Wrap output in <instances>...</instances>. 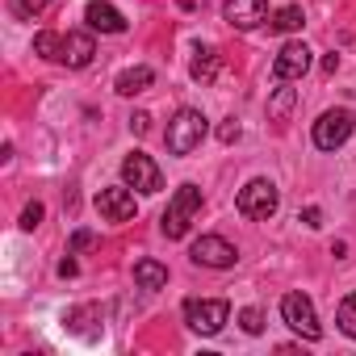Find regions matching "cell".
<instances>
[{"label":"cell","mask_w":356,"mask_h":356,"mask_svg":"<svg viewBox=\"0 0 356 356\" xmlns=\"http://www.w3.org/2000/svg\"><path fill=\"white\" fill-rule=\"evenodd\" d=\"M227 318H231V302H222V298H189L185 302V323L197 335H218L227 327Z\"/></svg>","instance_id":"277c9868"},{"label":"cell","mask_w":356,"mask_h":356,"mask_svg":"<svg viewBox=\"0 0 356 356\" xmlns=\"http://www.w3.org/2000/svg\"><path fill=\"white\" fill-rule=\"evenodd\" d=\"M335 67H339V55H327V59H323V72H327V76H331V72H335Z\"/></svg>","instance_id":"f1b7e54d"},{"label":"cell","mask_w":356,"mask_h":356,"mask_svg":"<svg viewBox=\"0 0 356 356\" xmlns=\"http://www.w3.org/2000/svg\"><path fill=\"white\" fill-rule=\"evenodd\" d=\"M130 130H134V134H147V130H151V118H147V113H134V118H130Z\"/></svg>","instance_id":"cb8c5ba5"},{"label":"cell","mask_w":356,"mask_h":356,"mask_svg":"<svg viewBox=\"0 0 356 356\" xmlns=\"http://www.w3.org/2000/svg\"><path fill=\"white\" fill-rule=\"evenodd\" d=\"M72 248H76V252H80V248H92V231H76V235H72Z\"/></svg>","instance_id":"4316f807"},{"label":"cell","mask_w":356,"mask_h":356,"mask_svg":"<svg viewBox=\"0 0 356 356\" xmlns=\"http://www.w3.org/2000/svg\"><path fill=\"white\" fill-rule=\"evenodd\" d=\"M218 138H222V143H235V138H239V122L231 118V122H227V126L218 130Z\"/></svg>","instance_id":"d4e9b609"},{"label":"cell","mask_w":356,"mask_h":356,"mask_svg":"<svg viewBox=\"0 0 356 356\" xmlns=\"http://www.w3.org/2000/svg\"><path fill=\"white\" fill-rule=\"evenodd\" d=\"M97 210H101L105 222H130L134 218V193H130V185L126 189H101L97 193Z\"/></svg>","instance_id":"8fae6325"},{"label":"cell","mask_w":356,"mask_h":356,"mask_svg":"<svg viewBox=\"0 0 356 356\" xmlns=\"http://www.w3.org/2000/svg\"><path fill=\"white\" fill-rule=\"evenodd\" d=\"M84 22H88V30H101V34H126V17L109 5V0H88Z\"/></svg>","instance_id":"4fadbf2b"},{"label":"cell","mask_w":356,"mask_h":356,"mask_svg":"<svg viewBox=\"0 0 356 356\" xmlns=\"http://www.w3.org/2000/svg\"><path fill=\"white\" fill-rule=\"evenodd\" d=\"M281 318L302 335V339H318L323 335V327H318V314H314V302L306 298V293H285L281 298Z\"/></svg>","instance_id":"52a82bcc"},{"label":"cell","mask_w":356,"mask_h":356,"mask_svg":"<svg viewBox=\"0 0 356 356\" xmlns=\"http://www.w3.org/2000/svg\"><path fill=\"white\" fill-rule=\"evenodd\" d=\"M302 22H306V13H302V5H285V9H277V13L268 17V26H273L277 34H289V30H302Z\"/></svg>","instance_id":"e0dca14e"},{"label":"cell","mask_w":356,"mask_h":356,"mask_svg":"<svg viewBox=\"0 0 356 356\" xmlns=\"http://www.w3.org/2000/svg\"><path fill=\"white\" fill-rule=\"evenodd\" d=\"M155 84V72L151 67H126V72H118V80H113V88L122 92V97H138V92H147Z\"/></svg>","instance_id":"9a60e30c"},{"label":"cell","mask_w":356,"mask_h":356,"mask_svg":"<svg viewBox=\"0 0 356 356\" xmlns=\"http://www.w3.org/2000/svg\"><path fill=\"white\" fill-rule=\"evenodd\" d=\"M189 256H193V264H202V268H235V260H239V252H235L222 235H202Z\"/></svg>","instance_id":"ba28073f"},{"label":"cell","mask_w":356,"mask_h":356,"mask_svg":"<svg viewBox=\"0 0 356 356\" xmlns=\"http://www.w3.org/2000/svg\"><path fill=\"white\" fill-rule=\"evenodd\" d=\"M293 101H298V92H293V88H277V92H273V101H268V118H273V122H285V118H289V109H293Z\"/></svg>","instance_id":"ffe728a7"},{"label":"cell","mask_w":356,"mask_h":356,"mask_svg":"<svg viewBox=\"0 0 356 356\" xmlns=\"http://www.w3.org/2000/svg\"><path fill=\"white\" fill-rule=\"evenodd\" d=\"M306 72H310V47H306V42H285V47L277 51L273 76H277L281 84H289V80H302Z\"/></svg>","instance_id":"9c48e42d"},{"label":"cell","mask_w":356,"mask_h":356,"mask_svg":"<svg viewBox=\"0 0 356 356\" xmlns=\"http://www.w3.org/2000/svg\"><path fill=\"white\" fill-rule=\"evenodd\" d=\"M277 206H281V189L268 181V176H256V181H248V185L239 189V197H235V210H239L243 218H252V222L273 218Z\"/></svg>","instance_id":"3957f363"},{"label":"cell","mask_w":356,"mask_h":356,"mask_svg":"<svg viewBox=\"0 0 356 356\" xmlns=\"http://www.w3.org/2000/svg\"><path fill=\"white\" fill-rule=\"evenodd\" d=\"M134 281H138V289H163L168 285V268L159 260H138L134 264Z\"/></svg>","instance_id":"2e32d148"},{"label":"cell","mask_w":356,"mask_h":356,"mask_svg":"<svg viewBox=\"0 0 356 356\" xmlns=\"http://www.w3.org/2000/svg\"><path fill=\"white\" fill-rule=\"evenodd\" d=\"M76 273H80V264H76V260H72V256H67V260H63V264H59V277H76Z\"/></svg>","instance_id":"83f0119b"},{"label":"cell","mask_w":356,"mask_h":356,"mask_svg":"<svg viewBox=\"0 0 356 356\" xmlns=\"http://www.w3.org/2000/svg\"><path fill=\"white\" fill-rule=\"evenodd\" d=\"M352 130H356V113L352 109H327L314 122V147L318 151H335V147H343L352 138Z\"/></svg>","instance_id":"5b68a950"},{"label":"cell","mask_w":356,"mask_h":356,"mask_svg":"<svg viewBox=\"0 0 356 356\" xmlns=\"http://www.w3.org/2000/svg\"><path fill=\"white\" fill-rule=\"evenodd\" d=\"M92 55H97L92 34H84V30L63 34V47H59V63H63V67H88V63H92Z\"/></svg>","instance_id":"7c38bea8"},{"label":"cell","mask_w":356,"mask_h":356,"mask_svg":"<svg viewBox=\"0 0 356 356\" xmlns=\"http://www.w3.org/2000/svg\"><path fill=\"white\" fill-rule=\"evenodd\" d=\"M122 181H126L130 189H138V193H159V189H163V172H159V163H155L151 155L130 151V155L122 159Z\"/></svg>","instance_id":"8992f818"},{"label":"cell","mask_w":356,"mask_h":356,"mask_svg":"<svg viewBox=\"0 0 356 356\" xmlns=\"http://www.w3.org/2000/svg\"><path fill=\"white\" fill-rule=\"evenodd\" d=\"M42 214H47V210H42V206H38V202H30V206H26V210H22V231H34V227H38V222H42Z\"/></svg>","instance_id":"7402d4cb"},{"label":"cell","mask_w":356,"mask_h":356,"mask_svg":"<svg viewBox=\"0 0 356 356\" xmlns=\"http://www.w3.org/2000/svg\"><path fill=\"white\" fill-rule=\"evenodd\" d=\"M176 5H181V9L189 13V9H197V0H176Z\"/></svg>","instance_id":"f546056e"},{"label":"cell","mask_w":356,"mask_h":356,"mask_svg":"<svg viewBox=\"0 0 356 356\" xmlns=\"http://www.w3.org/2000/svg\"><path fill=\"white\" fill-rule=\"evenodd\" d=\"M335 323H339V331L348 335V339H356V289L339 302V310H335Z\"/></svg>","instance_id":"ac0fdd59"},{"label":"cell","mask_w":356,"mask_h":356,"mask_svg":"<svg viewBox=\"0 0 356 356\" xmlns=\"http://www.w3.org/2000/svg\"><path fill=\"white\" fill-rule=\"evenodd\" d=\"M59 47H63V34H55V30L34 34V55H42V59H55V63H59Z\"/></svg>","instance_id":"d6986e66"},{"label":"cell","mask_w":356,"mask_h":356,"mask_svg":"<svg viewBox=\"0 0 356 356\" xmlns=\"http://www.w3.org/2000/svg\"><path fill=\"white\" fill-rule=\"evenodd\" d=\"M239 323H243V331H248V335H260V331H264V314H260L256 306H248V310L239 314Z\"/></svg>","instance_id":"44dd1931"},{"label":"cell","mask_w":356,"mask_h":356,"mask_svg":"<svg viewBox=\"0 0 356 356\" xmlns=\"http://www.w3.org/2000/svg\"><path fill=\"white\" fill-rule=\"evenodd\" d=\"M302 222H306V227H318V222H323V210H318V206H306Z\"/></svg>","instance_id":"484cf974"},{"label":"cell","mask_w":356,"mask_h":356,"mask_svg":"<svg viewBox=\"0 0 356 356\" xmlns=\"http://www.w3.org/2000/svg\"><path fill=\"white\" fill-rule=\"evenodd\" d=\"M218 67H222L218 51H214V47H197V51H193V63H189V76H193L197 84H214V80H218Z\"/></svg>","instance_id":"5bb4252c"},{"label":"cell","mask_w":356,"mask_h":356,"mask_svg":"<svg viewBox=\"0 0 356 356\" xmlns=\"http://www.w3.org/2000/svg\"><path fill=\"white\" fill-rule=\"evenodd\" d=\"M222 17H227V26H235V30H256V26L268 17V0H227V5H222Z\"/></svg>","instance_id":"30bf717a"},{"label":"cell","mask_w":356,"mask_h":356,"mask_svg":"<svg viewBox=\"0 0 356 356\" xmlns=\"http://www.w3.org/2000/svg\"><path fill=\"white\" fill-rule=\"evenodd\" d=\"M206 134H210V122H206V113L202 109H176V118L168 122V130H163V143H168V151L172 155H193L202 143H206Z\"/></svg>","instance_id":"6da1fadb"},{"label":"cell","mask_w":356,"mask_h":356,"mask_svg":"<svg viewBox=\"0 0 356 356\" xmlns=\"http://www.w3.org/2000/svg\"><path fill=\"white\" fill-rule=\"evenodd\" d=\"M51 5V0H13V9L22 13V17H34V13H42Z\"/></svg>","instance_id":"603a6c76"},{"label":"cell","mask_w":356,"mask_h":356,"mask_svg":"<svg viewBox=\"0 0 356 356\" xmlns=\"http://www.w3.org/2000/svg\"><path fill=\"white\" fill-rule=\"evenodd\" d=\"M197 214H202V189H197V185H181V189L172 193L163 218H159V231H163L168 239H185Z\"/></svg>","instance_id":"7a4b0ae2"}]
</instances>
